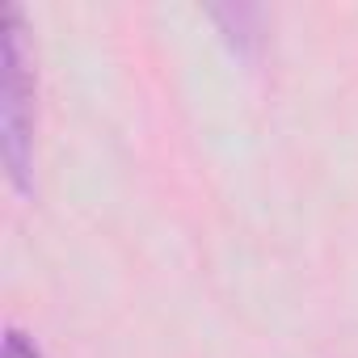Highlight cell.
Masks as SVG:
<instances>
[{
  "instance_id": "6da1fadb",
  "label": "cell",
  "mask_w": 358,
  "mask_h": 358,
  "mask_svg": "<svg viewBox=\"0 0 358 358\" xmlns=\"http://www.w3.org/2000/svg\"><path fill=\"white\" fill-rule=\"evenodd\" d=\"M0 160L17 194L34 190V64L26 47V13L17 5L0 22Z\"/></svg>"
},
{
  "instance_id": "7a4b0ae2",
  "label": "cell",
  "mask_w": 358,
  "mask_h": 358,
  "mask_svg": "<svg viewBox=\"0 0 358 358\" xmlns=\"http://www.w3.org/2000/svg\"><path fill=\"white\" fill-rule=\"evenodd\" d=\"M215 26H220V34L241 51V55H249L253 47H257V22H262V9H245V5H228V9H211L207 13Z\"/></svg>"
},
{
  "instance_id": "3957f363",
  "label": "cell",
  "mask_w": 358,
  "mask_h": 358,
  "mask_svg": "<svg viewBox=\"0 0 358 358\" xmlns=\"http://www.w3.org/2000/svg\"><path fill=\"white\" fill-rule=\"evenodd\" d=\"M0 358H43V350H38V341L26 329L9 324L5 337H0Z\"/></svg>"
}]
</instances>
